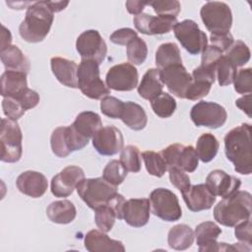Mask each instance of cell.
I'll return each mask as SVG.
<instances>
[{
	"label": "cell",
	"mask_w": 252,
	"mask_h": 252,
	"mask_svg": "<svg viewBox=\"0 0 252 252\" xmlns=\"http://www.w3.org/2000/svg\"><path fill=\"white\" fill-rule=\"evenodd\" d=\"M150 204L155 216L165 221L178 220L182 210L176 195L166 188H157L150 194Z\"/></svg>",
	"instance_id": "obj_9"
},
{
	"label": "cell",
	"mask_w": 252,
	"mask_h": 252,
	"mask_svg": "<svg viewBox=\"0 0 252 252\" xmlns=\"http://www.w3.org/2000/svg\"><path fill=\"white\" fill-rule=\"evenodd\" d=\"M51 71L55 78L64 86L72 89L78 88V65L75 61L63 57H52Z\"/></svg>",
	"instance_id": "obj_24"
},
{
	"label": "cell",
	"mask_w": 252,
	"mask_h": 252,
	"mask_svg": "<svg viewBox=\"0 0 252 252\" xmlns=\"http://www.w3.org/2000/svg\"><path fill=\"white\" fill-rule=\"evenodd\" d=\"M224 153L234 165V170L243 175L252 171L251 125L242 123L224 136Z\"/></svg>",
	"instance_id": "obj_1"
},
{
	"label": "cell",
	"mask_w": 252,
	"mask_h": 252,
	"mask_svg": "<svg viewBox=\"0 0 252 252\" xmlns=\"http://www.w3.org/2000/svg\"><path fill=\"white\" fill-rule=\"evenodd\" d=\"M126 46L127 58L132 65H141L145 62L148 55V46L144 39L137 36Z\"/></svg>",
	"instance_id": "obj_40"
},
{
	"label": "cell",
	"mask_w": 252,
	"mask_h": 252,
	"mask_svg": "<svg viewBox=\"0 0 252 252\" xmlns=\"http://www.w3.org/2000/svg\"><path fill=\"white\" fill-rule=\"evenodd\" d=\"M182 64L180 50L178 46L173 42L162 43L158 46L156 52V65L158 70L174 65Z\"/></svg>",
	"instance_id": "obj_33"
},
{
	"label": "cell",
	"mask_w": 252,
	"mask_h": 252,
	"mask_svg": "<svg viewBox=\"0 0 252 252\" xmlns=\"http://www.w3.org/2000/svg\"><path fill=\"white\" fill-rule=\"evenodd\" d=\"M127 170L120 160L111 159L107 162L102 171V177L110 184L117 186L121 184L127 176Z\"/></svg>",
	"instance_id": "obj_42"
},
{
	"label": "cell",
	"mask_w": 252,
	"mask_h": 252,
	"mask_svg": "<svg viewBox=\"0 0 252 252\" xmlns=\"http://www.w3.org/2000/svg\"><path fill=\"white\" fill-rule=\"evenodd\" d=\"M23 134L16 120L2 118L0 129L1 160L4 162H17L23 154Z\"/></svg>",
	"instance_id": "obj_6"
},
{
	"label": "cell",
	"mask_w": 252,
	"mask_h": 252,
	"mask_svg": "<svg viewBox=\"0 0 252 252\" xmlns=\"http://www.w3.org/2000/svg\"><path fill=\"white\" fill-rule=\"evenodd\" d=\"M78 89L89 98L102 99L110 94V89L100 79L99 64L94 60H82L78 66Z\"/></svg>",
	"instance_id": "obj_5"
},
{
	"label": "cell",
	"mask_w": 252,
	"mask_h": 252,
	"mask_svg": "<svg viewBox=\"0 0 252 252\" xmlns=\"http://www.w3.org/2000/svg\"><path fill=\"white\" fill-rule=\"evenodd\" d=\"M167 170L169 173V180L171 184L176 187L181 193L186 191L191 186L190 177L185 173L184 170L175 166L168 167Z\"/></svg>",
	"instance_id": "obj_46"
},
{
	"label": "cell",
	"mask_w": 252,
	"mask_h": 252,
	"mask_svg": "<svg viewBox=\"0 0 252 252\" xmlns=\"http://www.w3.org/2000/svg\"><path fill=\"white\" fill-rule=\"evenodd\" d=\"M126 5V9L127 11L134 15V16H137V15H140L143 13V10L145 9V7L147 5H150V2L148 1H126L125 3Z\"/></svg>",
	"instance_id": "obj_54"
},
{
	"label": "cell",
	"mask_w": 252,
	"mask_h": 252,
	"mask_svg": "<svg viewBox=\"0 0 252 252\" xmlns=\"http://www.w3.org/2000/svg\"><path fill=\"white\" fill-rule=\"evenodd\" d=\"M14 98H16L23 105V107L26 110L35 107L38 104L39 99H40L39 94L35 91L29 89V88L18 97H14Z\"/></svg>",
	"instance_id": "obj_52"
},
{
	"label": "cell",
	"mask_w": 252,
	"mask_h": 252,
	"mask_svg": "<svg viewBox=\"0 0 252 252\" xmlns=\"http://www.w3.org/2000/svg\"><path fill=\"white\" fill-rule=\"evenodd\" d=\"M76 49L82 60H94L100 64L107 53V46L96 30L83 32L77 38Z\"/></svg>",
	"instance_id": "obj_13"
},
{
	"label": "cell",
	"mask_w": 252,
	"mask_h": 252,
	"mask_svg": "<svg viewBox=\"0 0 252 252\" xmlns=\"http://www.w3.org/2000/svg\"><path fill=\"white\" fill-rule=\"evenodd\" d=\"M210 40L212 42V45L217 47L222 53L225 52L231 46V44L234 41L233 36H232V34L230 32L211 34Z\"/></svg>",
	"instance_id": "obj_53"
},
{
	"label": "cell",
	"mask_w": 252,
	"mask_h": 252,
	"mask_svg": "<svg viewBox=\"0 0 252 252\" xmlns=\"http://www.w3.org/2000/svg\"><path fill=\"white\" fill-rule=\"evenodd\" d=\"M46 3L53 13H58L64 10L69 4L68 1H46Z\"/></svg>",
	"instance_id": "obj_56"
},
{
	"label": "cell",
	"mask_w": 252,
	"mask_h": 252,
	"mask_svg": "<svg viewBox=\"0 0 252 252\" xmlns=\"http://www.w3.org/2000/svg\"><path fill=\"white\" fill-rule=\"evenodd\" d=\"M146 169L148 173L156 177H161L165 171L168 169L164 158L160 153H156L154 151H146L142 154Z\"/></svg>",
	"instance_id": "obj_35"
},
{
	"label": "cell",
	"mask_w": 252,
	"mask_h": 252,
	"mask_svg": "<svg viewBox=\"0 0 252 252\" xmlns=\"http://www.w3.org/2000/svg\"><path fill=\"white\" fill-rule=\"evenodd\" d=\"M120 119L126 126L135 131L143 130L148 122L145 109L134 101L124 102V108Z\"/></svg>",
	"instance_id": "obj_30"
},
{
	"label": "cell",
	"mask_w": 252,
	"mask_h": 252,
	"mask_svg": "<svg viewBox=\"0 0 252 252\" xmlns=\"http://www.w3.org/2000/svg\"><path fill=\"white\" fill-rule=\"evenodd\" d=\"M1 61L6 70L29 73L31 69L30 60L17 45H9L0 51Z\"/></svg>",
	"instance_id": "obj_28"
},
{
	"label": "cell",
	"mask_w": 252,
	"mask_h": 252,
	"mask_svg": "<svg viewBox=\"0 0 252 252\" xmlns=\"http://www.w3.org/2000/svg\"><path fill=\"white\" fill-rule=\"evenodd\" d=\"M190 117L198 127L217 129L224 125L227 113L225 108L217 102L201 100L191 108Z\"/></svg>",
	"instance_id": "obj_11"
},
{
	"label": "cell",
	"mask_w": 252,
	"mask_h": 252,
	"mask_svg": "<svg viewBox=\"0 0 252 252\" xmlns=\"http://www.w3.org/2000/svg\"><path fill=\"white\" fill-rule=\"evenodd\" d=\"M251 194L237 190L232 195L222 198L214 208V218L221 225L232 227L251 218Z\"/></svg>",
	"instance_id": "obj_3"
},
{
	"label": "cell",
	"mask_w": 252,
	"mask_h": 252,
	"mask_svg": "<svg viewBox=\"0 0 252 252\" xmlns=\"http://www.w3.org/2000/svg\"><path fill=\"white\" fill-rule=\"evenodd\" d=\"M181 194L187 208L192 212L209 210L216 202V196L203 183L191 185Z\"/></svg>",
	"instance_id": "obj_22"
},
{
	"label": "cell",
	"mask_w": 252,
	"mask_h": 252,
	"mask_svg": "<svg viewBox=\"0 0 252 252\" xmlns=\"http://www.w3.org/2000/svg\"><path fill=\"white\" fill-rule=\"evenodd\" d=\"M150 6L158 16H171L177 18L180 12V3L176 0L150 1Z\"/></svg>",
	"instance_id": "obj_44"
},
{
	"label": "cell",
	"mask_w": 252,
	"mask_h": 252,
	"mask_svg": "<svg viewBox=\"0 0 252 252\" xmlns=\"http://www.w3.org/2000/svg\"><path fill=\"white\" fill-rule=\"evenodd\" d=\"M212 85L205 82V81H199V80H193L192 83L189 86L186 94L185 98L189 100H197L204 96H206L210 91H211Z\"/></svg>",
	"instance_id": "obj_48"
},
{
	"label": "cell",
	"mask_w": 252,
	"mask_h": 252,
	"mask_svg": "<svg viewBox=\"0 0 252 252\" xmlns=\"http://www.w3.org/2000/svg\"><path fill=\"white\" fill-rule=\"evenodd\" d=\"M16 186L19 191L32 198H40L47 190L48 182L44 174L34 170L22 172L17 180Z\"/></svg>",
	"instance_id": "obj_21"
},
{
	"label": "cell",
	"mask_w": 252,
	"mask_h": 252,
	"mask_svg": "<svg viewBox=\"0 0 252 252\" xmlns=\"http://www.w3.org/2000/svg\"><path fill=\"white\" fill-rule=\"evenodd\" d=\"M160 78L168 91L179 98H185V94L192 83V76L182 64H174L160 70Z\"/></svg>",
	"instance_id": "obj_17"
},
{
	"label": "cell",
	"mask_w": 252,
	"mask_h": 252,
	"mask_svg": "<svg viewBox=\"0 0 252 252\" xmlns=\"http://www.w3.org/2000/svg\"><path fill=\"white\" fill-rule=\"evenodd\" d=\"M151 106L156 115L160 118H168L176 109V101L169 94L162 92L158 96L151 100Z\"/></svg>",
	"instance_id": "obj_36"
},
{
	"label": "cell",
	"mask_w": 252,
	"mask_h": 252,
	"mask_svg": "<svg viewBox=\"0 0 252 252\" xmlns=\"http://www.w3.org/2000/svg\"><path fill=\"white\" fill-rule=\"evenodd\" d=\"M2 30L3 32H2V39H1V50L11 45V42H12V35L10 31L3 25H2Z\"/></svg>",
	"instance_id": "obj_57"
},
{
	"label": "cell",
	"mask_w": 252,
	"mask_h": 252,
	"mask_svg": "<svg viewBox=\"0 0 252 252\" xmlns=\"http://www.w3.org/2000/svg\"><path fill=\"white\" fill-rule=\"evenodd\" d=\"M222 52L219 50L214 45H208L206 49L202 52V58H201V66L216 70L217 64L219 60L222 57Z\"/></svg>",
	"instance_id": "obj_49"
},
{
	"label": "cell",
	"mask_w": 252,
	"mask_h": 252,
	"mask_svg": "<svg viewBox=\"0 0 252 252\" xmlns=\"http://www.w3.org/2000/svg\"><path fill=\"white\" fill-rule=\"evenodd\" d=\"M250 49L242 40L233 41L231 46L225 51V57L236 67L245 65L250 59Z\"/></svg>",
	"instance_id": "obj_37"
},
{
	"label": "cell",
	"mask_w": 252,
	"mask_h": 252,
	"mask_svg": "<svg viewBox=\"0 0 252 252\" xmlns=\"http://www.w3.org/2000/svg\"><path fill=\"white\" fill-rule=\"evenodd\" d=\"M200 15L211 34L229 32L232 26V13L226 3L209 1L202 6Z\"/></svg>",
	"instance_id": "obj_7"
},
{
	"label": "cell",
	"mask_w": 252,
	"mask_h": 252,
	"mask_svg": "<svg viewBox=\"0 0 252 252\" xmlns=\"http://www.w3.org/2000/svg\"><path fill=\"white\" fill-rule=\"evenodd\" d=\"M72 126L83 136L91 139L102 127L100 116L94 111L80 112Z\"/></svg>",
	"instance_id": "obj_32"
},
{
	"label": "cell",
	"mask_w": 252,
	"mask_h": 252,
	"mask_svg": "<svg viewBox=\"0 0 252 252\" xmlns=\"http://www.w3.org/2000/svg\"><path fill=\"white\" fill-rule=\"evenodd\" d=\"M3 113L10 119L18 120L26 112L23 105L14 97H4L2 100Z\"/></svg>",
	"instance_id": "obj_47"
},
{
	"label": "cell",
	"mask_w": 252,
	"mask_h": 252,
	"mask_svg": "<svg viewBox=\"0 0 252 252\" xmlns=\"http://www.w3.org/2000/svg\"><path fill=\"white\" fill-rule=\"evenodd\" d=\"M141 153L138 147L128 145L121 150L120 161L127 171L139 172L141 170Z\"/></svg>",
	"instance_id": "obj_38"
},
{
	"label": "cell",
	"mask_w": 252,
	"mask_h": 252,
	"mask_svg": "<svg viewBox=\"0 0 252 252\" xmlns=\"http://www.w3.org/2000/svg\"><path fill=\"white\" fill-rule=\"evenodd\" d=\"M160 154L168 167L175 166L186 172H193L199 165L198 155L192 146L175 143L163 149Z\"/></svg>",
	"instance_id": "obj_12"
},
{
	"label": "cell",
	"mask_w": 252,
	"mask_h": 252,
	"mask_svg": "<svg viewBox=\"0 0 252 252\" xmlns=\"http://www.w3.org/2000/svg\"><path fill=\"white\" fill-rule=\"evenodd\" d=\"M235 105L251 117V94H247L235 100Z\"/></svg>",
	"instance_id": "obj_55"
},
{
	"label": "cell",
	"mask_w": 252,
	"mask_h": 252,
	"mask_svg": "<svg viewBox=\"0 0 252 252\" xmlns=\"http://www.w3.org/2000/svg\"><path fill=\"white\" fill-rule=\"evenodd\" d=\"M234 90L240 94H251L252 92V70L251 68L240 69L237 71L233 80Z\"/></svg>",
	"instance_id": "obj_45"
},
{
	"label": "cell",
	"mask_w": 252,
	"mask_h": 252,
	"mask_svg": "<svg viewBox=\"0 0 252 252\" xmlns=\"http://www.w3.org/2000/svg\"><path fill=\"white\" fill-rule=\"evenodd\" d=\"M77 215L75 205L69 200H58L50 203L46 208V216L50 221L59 224L72 222Z\"/></svg>",
	"instance_id": "obj_27"
},
{
	"label": "cell",
	"mask_w": 252,
	"mask_h": 252,
	"mask_svg": "<svg viewBox=\"0 0 252 252\" xmlns=\"http://www.w3.org/2000/svg\"><path fill=\"white\" fill-rule=\"evenodd\" d=\"M175 37L190 54L197 55L202 53L208 46L207 34L200 30L197 23L193 20L177 22L173 28Z\"/></svg>",
	"instance_id": "obj_10"
},
{
	"label": "cell",
	"mask_w": 252,
	"mask_h": 252,
	"mask_svg": "<svg viewBox=\"0 0 252 252\" xmlns=\"http://www.w3.org/2000/svg\"><path fill=\"white\" fill-rule=\"evenodd\" d=\"M163 83L160 78V70L158 68L149 69L138 86V94L147 100H153L162 93Z\"/></svg>",
	"instance_id": "obj_26"
},
{
	"label": "cell",
	"mask_w": 252,
	"mask_h": 252,
	"mask_svg": "<svg viewBox=\"0 0 252 252\" xmlns=\"http://www.w3.org/2000/svg\"><path fill=\"white\" fill-rule=\"evenodd\" d=\"M84 178L85 172L80 166L68 165L52 177L50 183L51 193L58 198L68 197Z\"/></svg>",
	"instance_id": "obj_15"
},
{
	"label": "cell",
	"mask_w": 252,
	"mask_h": 252,
	"mask_svg": "<svg viewBox=\"0 0 252 252\" xmlns=\"http://www.w3.org/2000/svg\"><path fill=\"white\" fill-rule=\"evenodd\" d=\"M236 73L237 67L234 66L224 55H222L216 67V76L219 85L224 87L232 84Z\"/></svg>",
	"instance_id": "obj_41"
},
{
	"label": "cell",
	"mask_w": 252,
	"mask_h": 252,
	"mask_svg": "<svg viewBox=\"0 0 252 252\" xmlns=\"http://www.w3.org/2000/svg\"><path fill=\"white\" fill-rule=\"evenodd\" d=\"M116 219V212L109 204L94 210V222L99 230L103 232H108L112 229Z\"/></svg>",
	"instance_id": "obj_39"
},
{
	"label": "cell",
	"mask_w": 252,
	"mask_h": 252,
	"mask_svg": "<svg viewBox=\"0 0 252 252\" xmlns=\"http://www.w3.org/2000/svg\"><path fill=\"white\" fill-rule=\"evenodd\" d=\"M133 23L141 33L147 35L163 34L173 30L177 24V18L171 16H152L142 13L134 17Z\"/></svg>",
	"instance_id": "obj_18"
},
{
	"label": "cell",
	"mask_w": 252,
	"mask_h": 252,
	"mask_svg": "<svg viewBox=\"0 0 252 252\" xmlns=\"http://www.w3.org/2000/svg\"><path fill=\"white\" fill-rule=\"evenodd\" d=\"M139 75L134 65L123 62L112 66L105 76V84L110 90L130 92L138 86Z\"/></svg>",
	"instance_id": "obj_14"
},
{
	"label": "cell",
	"mask_w": 252,
	"mask_h": 252,
	"mask_svg": "<svg viewBox=\"0 0 252 252\" xmlns=\"http://www.w3.org/2000/svg\"><path fill=\"white\" fill-rule=\"evenodd\" d=\"M138 36L137 32H135L133 29L130 28H122L119 30H116L110 34V40L119 45H127L132 39L136 38Z\"/></svg>",
	"instance_id": "obj_50"
},
{
	"label": "cell",
	"mask_w": 252,
	"mask_h": 252,
	"mask_svg": "<svg viewBox=\"0 0 252 252\" xmlns=\"http://www.w3.org/2000/svg\"><path fill=\"white\" fill-rule=\"evenodd\" d=\"M76 189L81 199L93 210L108 204L118 193L116 186L107 182L103 177L84 178Z\"/></svg>",
	"instance_id": "obj_4"
},
{
	"label": "cell",
	"mask_w": 252,
	"mask_h": 252,
	"mask_svg": "<svg viewBox=\"0 0 252 252\" xmlns=\"http://www.w3.org/2000/svg\"><path fill=\"white\" fill-rule=\"evenodd\" d=\"M194 238L195 236L193 229L185 223H179L169 229L167 242L170 248L180 251L191 247Z\"/></svg>",
	"instance_id": "obj_31"
},
{
	"label": "cell",
	"mask_w": 252,
	"mask_h": 252,
	"mask_svg": "<svg viewBox=\"0 0 252 252\" xmlns=\"http://www.w3.org/2000/svg\"><path fill=\"white\" fill-rule=\"evenodd\" d=\"M92 139L94 148L102 156H114L121 152L124 145L121 131L113 125L101 127Z\"/></svg>",
	"instance_id": "obj_16"
},
{
	"label": "cell",
	"mask_w": 252,
	"mask_h": 252,
	"mask_svg": "<svg viewBox=\"0 0 252 252\" xmlns=\"http://www.w3.org/2000/svg\"><path fill=\"white\" fill-rule=\"evenodd\" d=\"M251 228H252V224H251V220L250 219L239 222L238 224L235 225V229H234L235 237L240 242L251 245V243H252Z\"/></svg>",
	"instance_id": "obj_51"
},
{
	"label": "cell",
	"mask_w": 252,
	"mask_h": 252,
	"mask_svg": "<svg viewBox=\"0 0 252 252\" xmlns=\"http://www.w3.org/2000/svg\"><path fill=\"white\" fill-rule=\"evenodd\" d=\"M151 204L147 198H133L125 201L122 209V219L133 227H142L150 220Z\"/></svg>",
	"instance_id": "obj_20"
},
{
	"label": "cell",
	"mask_w": 252,
	"mask_h": 252,
	"mask_svg": "<svg viewBox=\"0 0 252 252\" xmlns=\"http://www.w3.org/2000/svg\"><path fill=\"white\" fill-rule=\"evenodd\" d=\"M205 184L215 196L225 198L239 189L241 180L221 169H215L208 174Z\"/></svg>",
	"instance_id": "obj_19"
},
{
	"label": "cell",
	"mask_w": 252,
	"mask_h": 252,
	"mask_svg": "<svg viewBox=\"0 0 252 252\" xmlns=\"http://www.w3.org/2000/svg\"><path fill=\"white\" fill-rule=\"evenodd\" d=\"M90 139L81 135L72 125L60 126L52 131L50 146L52 153L58 158H66L72 152L84 149Z\"/></svg>",
	"instance_id": "obj_8"
},
{
	"label": "cell",
	"mask_w": 252,
	"mask_h": 252,
	"mask_svg": "<svg viewBox=\"0 0 252 252\" xmlns=\"http://www.w3.org/2000/svg\"><path fill=\"white\" fill-rule=\"evenodd\" d=\"M220 148L219 141L211 133L202 134L196 143V153L203 162H210L215 158Z\"/></svg>",
	"instance_id": "obj_34"
},
{
	"label": "cell",
	"mask_w": 252,
	"mask_h": 252,
	"mask_svg": "<svg viewBox=\"0 0 252 252\" xmlns=\"http://www.w3.org/2000/svg\"><path fill=\"white\" fill-rule=\"evenodd\" d=\"M28 89L27 74L24 72L6 70L1 76V95L3 97H18Z\"/></svg>",
	"instance_id": "obj_25"
},
{
	"label": "cell",
	"mask_w": 252,
	"mask_h": 252,
	"mask_svg": "<svg viewBox=\"0 0 252 252\" xmlns=\"http://www.w3.org/2000/svg\"><path fill=\"white\" fill-rule=\"evenodd\" d=\"M85 248L90 252H124L125 247L119 240L111 239L105 232L97 229L90 230L84 239Z\"/></svg>",
	"instance_id": "obj_23"
},
{
	"label": "cell",
	"mask_w": 252,
	"mask_h": 252,
	"mask_svg": "<svg viewBox=\"0 0 252 252\" xmlns=\"http://www.w3.org/2000/svg\"><path fill=\"white\" fill-rule=\"evenodd\" d=\"M53 20L54 13L46 1L32 2L28 7L25 19L20 24L19 33L27 42H40L48 34Z\"/></svg>",
	"instance_id": "obj_2"
},
{
	"label": "cell",
	"mask_w": 252,
	"mask_h": 252,
	"mask_svg": "<svg viewBox=\"0 0 252 252\" xmlns=\"http://www.w3.org/2000/svg\"><path fill=\"white\" fill-rule=\"evenodd\" d=\"M220 233L221 229L214 221H204L199 223L194 232L197 245L199 246V251H210L212 246L217 242V239Z\"/></svg>",
	"instance_id": "obj_29"
},
{
	"label": "cell",
	"mask_w": 252,
	"mask_h": 252,
	"mask_svg": "<svg viewBox=\"0 0 252 252\" xmlns=\"http://www.w3.org/2000/svg\"><path fill=\"white\" fill-rule=\"evenodd\" d=\"M124 102L117 97L106 95L100 100V111L107 117L117 119L121 117Z\"/></svg>",
	"instance_id": "obj_43"
}]
</instances>
